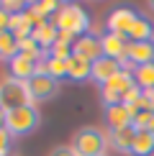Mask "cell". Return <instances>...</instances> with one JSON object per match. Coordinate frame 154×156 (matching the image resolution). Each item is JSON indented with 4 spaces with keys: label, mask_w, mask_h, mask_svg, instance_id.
I'll list each match as a JSON object with an SVG mask.
<instances>
[{
    "label": "cell",
    "mask_w": 154,
    "mask_h": 156,
    "mask_svg": "<svg viewBox=\"0 0 154 156\" xmlns=\"http://www.w3.org/2000/svg\"><path fill=\"white\" fill-rule=\"evenodd\" d=\"M38 126H41V113H38L36 105H23L5 113V133L13 136V138H23V136L36 133Z\"/></svg>",
    "instance_id": "obj_1"
},
{
    "label": "cell",
    "mask_w": 154,
    "mask_h": 156,
    "mask_svg": "<svg viewBox=\"0 0 154 156\" xmlns=\"http://www.w3.org/2000/svg\"><path fill=\"white\" fill-rule=\"evenodd\" d=\"M77 151V156H105L108 151V133L100 131L98 126H85L77 128L72 136V144H69Z\"/></svg>",
    "instance_id": "obj_2"
},
{
    "label": "cell",
    "mask_w": 154,
    "mask_h": 156,
    "mask_svg": "<svg viewBox=\"0 0 154 156\" xmlns=\"http://www.w3.org/2000/svg\"><path fill=\"white\" fill-rule=\"evenodd\" d=\"M51 23H54L59 31L72 34L75 38L90 34V16H87V13L82 10L77 3H64L62 8H59V13L54 16V21H51Z\"/></svg>",
    "instance_id": "obj_3"
},
{
    "label": "cell",
    "mask_w": 154,
    "mask_h": 156,
    "mask_svg": "<svg viewBox=\"0 0 154 156\" xmlns=\"http://www.w3.org/2000/svg\"><path fill=\"white\" fill-rule=\"evenodd\" d=\"M23 105H34L28 95V84L16 80V77H5L0 82V110L8 113V110H16Z\"/></svg>",
    "instance_id": "obj_4"
},
{
    "label": "cell",
    "mask_w": 154,
    "mask_h": 156,
    "mask_svg": "<svg viewBox=\"0 0 154 156\" xmlns=\"http://www.w3.org/2000/svg\"><path fill=\"white\" fill-rule=\"evenodd\" d=\"M26 84H28V95H31V102H34V105L46 102V100H54V97L59 95V87H62L54 77H49L46 72H41V69H38Z\"/></svg>",
    "instance_id": "obj_5"
},
{
    "label": "cell",
    "mask_w": 154,
    "mask_h": 156,
    "mask_svg": "<svg viewBox=\"0 0 154 156\" xmlns=\"http://www.w3.org/2000/svg\"><path fill=\"white\" fill-rule=\"evenodd\" d=\"M139 13L134 8H128V5H123V8H116L111 16H108V31L111 34H118V36H126L128 38V31L134 28V23H136Z\"/></svg>",
    "instance_id": "obj_6"
},
{
    "label": "cell",
    "mask_w": 154,
    "mask_h": 156,
    "mask_svg": "<svg viewBox=\"0 0 154 156\" xmlns=\"http://www.w3.org/2000/svg\"><path fill=\"white\" fill-rule=\"evenodd\" d=\"M72 49H75V54H77V56H82V59H87V62H98L100 56H103L100 36H93V34H85V36L75 38Z\"/></svg>",
    "instance_id": "obj_7"
},
{
    "label": "cell",
    "mask_w": 154,
    "mask_h": 156,
    "mask_svg": "<svg viewBox=\"0 0 154 156\" xmlns=\"http://www.w3.org/2000/svg\"><path fill=\"white\" fill-rule=\"evenodd\" d=\"M8 67H10V77H16V80H21V82H28L31 77L38 72L41 62L31 59V56H26V54H18V56H13L8 62Z\"/></svg>",
    "instance_id": "obj_8"
},
{
    "label": "cell",
    "mask_w": 154,
    "mask_h": 156,
    "mask_svg": "<svg viewBox=\"0 0 154 156\" xmlns=\"http://www.w3.org/2000/svg\"><path fill=\"white\" fill-rule=\"evenodd\" d=\"M134 138H136V128H134V126L108 131V144H111V148H113V151H118V154H123V156L131 154Z\"/></svg>",
    "instance_id": "obj_9"
},
{
    "label": "cell",
    "mask_w": 154,
    "mask_h": 156,
    "mask_svg": "<svg viewBox=\"0 0 154 156\" xmlns=\"http://www.w3.org/2000/svg\"><path fill=\"white\" fill-rule=\"evenodd\" d=\"M126 59L131 62L134 67L152 64V62H154V41H128Z\"/></svg>",
    "instance_id": "obj_10"
},
{
    "label": "cell",
    "mask_w": 154,
    "mask_h": 156,
    "mask_svg": "<svg viewBox=\"0 0 154 156\" xmlns=\"http://www.w3.org/2000/svg\"><path fill=\"white\" fill-rule=\"evenodd\" d=\"M103 120H105L108 131H116V128L131 126L134 113H131L126 105H108V108H103Z\"/></svg>",
    "instance_id": "obj_11"
},
{
    "label": "cell",
    "mask_w": 154,
    "mask_h": 156,
    "mask_svg": "<svg viewBox=\"0 0 154 156\" xmlns=\"http://www.w3.org/2000/svg\"><path fill=\"white\" fill-rule=\"evenodd\" d=\"M100 44H103V56H111V59H126V49H128V38L126 36H118V34H103L100 36Z\"/></svg>",
    "instance_id": "obj_12"
},
{
    "label": "cell",
    "mask_w": 154,
    "mask_h": 156,
    "mask_svg": "<svg viewBox=\"0 0 154 156\" xmlns=\"http://www.w3.org/2000/svg\"><path fill=\"white\" fill-rule=\"evenodd\" d=\"M118 72H121V62H118V59L100 56L98 62H93V82H98L100 87H103L108 80H113Z\"/></svg>",
    "instance_id": "obj_13"
},
{
    "label": "cell",
    "mask_w": 154,
    "mask_h": 156,
    "mask_svg": "<svg viewBox=\"0 0 154 156\" xmlns=\"http://www.w3.org/2000/svg\"><path fill=\"white\" fill-rule=\"evenodd\" d=\"M67 80H72V82H87V80H93V62H87V59H82V56H77L72 54L67 59Z\"/></svg>",
    "instance_id": "obj_14"
},
{
    "label": "cell",
    "mask_w": 154,
    "mask_h": 156,
    "mask_svg": "<svg viewBox=\"0 0 154 156\" xmlns=\"http://www.w3.org/2000/svg\"><path fill=\"white\" fill-rule=\"evenodd\" d=\"M34 38H36V44H38L44 51H49L57 41H59V28H57L54 23H41V26H36Z\"/></svg>",
    "instance_id": "obj_15"
},
{
    "label": "cell",
    "mask_w": 154,
    "mask_h": 156,
    "mask_svg": "<svg viewBox=\"0 0 154 156\" xmlns=\"http://www.w3.org/2000/svg\"><path fill=\"white\" fill-rule=\"evenodd\" d=\"M128 41H154V23H152V18H146V16L139 13L134 28L128 31Z\"/></svg>",
    "instance_id": "obj_16"
},
{
    "label": "cell",
    "mask_w": 154,
    "mask_h": 156,
    "mask_svg": "<svg viewBox=\"0 0 154 156\" xmlns=\"http://www.w3.org/2000/svg\"><path fill=\"white\" fill-rule=\"evenodd\" d=\"M41 72H46L49 77H54L57 82H62V80H67V59H57V56H44V62H41Z\"/></svg>",
    "instance_id": "obj_17"
},
{
    "label": "cell",
    "mask_w": 154,
    "mask_h": 156,
    "mask_svg": "<svg viewBox=\"0 0 154 156\" xmlns=\"http://www.w3.org/2000/svg\"><path fill=\"white\" fill-rule=\"evenodd\" d=\"M128 156H154V136L149 131H136V138H134Z\"/></svg>",
    "instance_id": "obj_18"
},
{
    "label": "cell",
    "mask_w": 154,
    "mask_h": 156,
    "mask_svg": "<svg viewBox=\"0 0 154 156\" xmlns=\"http://www.w3.org/2000/svg\"><path fill=\"white\" fill-rule=\"evenodd\" d=\"M21 54V44H18V38L10 34V31H5V34H0V59L3 62H10L13 56Z\"/></svg>",
    "instance_id": "obj_19"
},
{
    "label": "cell",
    "mask_w": 154,
    "mask_h": 156,
    "mask_svg": "<svg viewBox=\"0 0 154 156\" xmlns=\"http://www.w3.org/2000/svg\"><path fill=\"white\" fill-rule=\"evenodd\" d=\"M134 80H136V84L141 90H154V62L152 64H141V67L134 69Z\"/></svg>",
    "instance_id": "obj_20"
},
{
    "label": "cell",
    "mask_w": 154,
    "mask_h": 156,
    "mask_svg": "<svg viewBox=\"0 0 154 156\" xmlns=\"http://www.w3.org/2000/svg\"><path fill=\"white\" fill-rule=\"evenodd\" d=\"M152 118H154V113H152V110H136V113H134V120H131V126L136 128V131H149V126H152Z\"/></svg>",
    "instance_id": "obj_21"
},
{
    "label": "cell",
    "mask_w": 154,
    "mask_h": 156,
    "mask_svg": "<svg viewBox=\"0 0 154 156\" xmlns=\"http://www.w3.org/2000/svg\"><path fill=\"white\" fill-rule=\"evenodd\" d=\"M46 54L49 56H57V59H69V56L75 54V49H72V44H69V41H57Z\"/></svg>",
    "instance_id": "obj_22"
},
{
    "label": "cell",
    "mask_w": 154,
    "mask_h": 156,
    "mask_svg": "<svg viewBox=\"0 0 154 156\" xmlns=\"http://www.w3.org/2000/svg\"><path fill=\"white\" fill-rule=\"evenodd\" d=\"M0 8L8 10L10 16H18V13H26V8H31L28 0H0Z\"/></svg>",
    "instance_id": "obj_23"
},
{
    "label": "cell",
    "mask_w": 154,
    "mask_h": 156,
    "mask_svg": "<svg viewBox=\"0 0 154 156\" xmlns=\"http://www.w3.org/2000/svg\"><path fill=\"white\" fill-rule=\"evenodd\" d=\"M49 156H77V151L72 146H54L49 151Z\"/></svg>",
    "instance_id": "obj_24"
},
{
    "label": "cell",
    "mask_w": 154,
    "mask_h": 156,
    "mask_svg": "<svg viewBox=\"0 0 154 156\" xmlns=\"http://www.w3.org/2000/svg\"><path fill=\"white\" fill-rule=\"evenodd\" d=\"M5 31H10V13L0 8V34H5Z\"/></svg>",
    "instance_id": "obj_25"
},
{
    "label": "cell",
    "mask_w": 154,
    "mask_h": 156,
    "mask_svg": "<svg viewBox=\"0 0 154 156\" xmlns=\"http://www.w3.org/2000/svg\"><path fill=\"white\" fill-rule=\"evenodd\" d=\"M144 97H146V105H149V110L154 113V90H146Z\"/></svg>",
    "instance_id": "obj_26"
},
{
    "label": "cell",
    "mask_w": 154,
    "mask_h": 156,
    "mask_svg": "<svg viewBox=\"0 0 154 156\" xmlns=\"http://www.w3.org/2000/svg\"><path fill=\"white\" fill-rule=\"evenodd\" d=\"M0 131H5V110H0Z\"/></svg>",
    "instance_id": "obj_27"
},
{
    "label": "cell",
    "mask_w": 154,
    "mask_h": 156,
    "mask_svg": "<svg viewBox=\"0 0 154 156\" xmlns=\"http://www.w3.org/2000/svg\"><path fill=\"white\" fill-rule=\"evenodd\" d=\"M146 8H149V10L154 13V0H146Z\"/></svg>",
    "instance_id": "obj_28"
},
{
    "label": "cell",
    "mask_w": 154,
    "mask_h": 156,
    "mask_svg": "<svg viewBox=\"0 0 154 156\" xmlns=\"http://www.w3.org/2000/svg\"><path fill=\"white\" fill-rule=\"evenodd\" d=\"M149 133L154 136V118H152V126H149Z\"/></svg>",
    "instance_id": "obj_29"
},
{
    "label": "cell",
    "mask_w": 154,
    "mask_h": 156,
    "mask_svg": "<svg viewBox=\"0 0 154 156\" xmlns=\"http://www.w3.org/2000/svg\"><path fill=\"white\" fill-rule=\"evenodd\" d=\"M36 3H38V0H28V5H36Z\"/></svg>",
    "instance_id": "obj_30"
},
{
    "label": "cell",
    "mask_w": 154,
    "mask_h": 156,
    "mask_svg": "<svg viewBox=\"0 0 154 156\" xmlns=\"http://www.w3.org/2000/svg\"><path fill=\"white\" fill-rule=\"evenodd\" d=\"M105 156H108V154H105Z\"/></svg>",
    "instance_id": "obj_31"
}]
</instances>
